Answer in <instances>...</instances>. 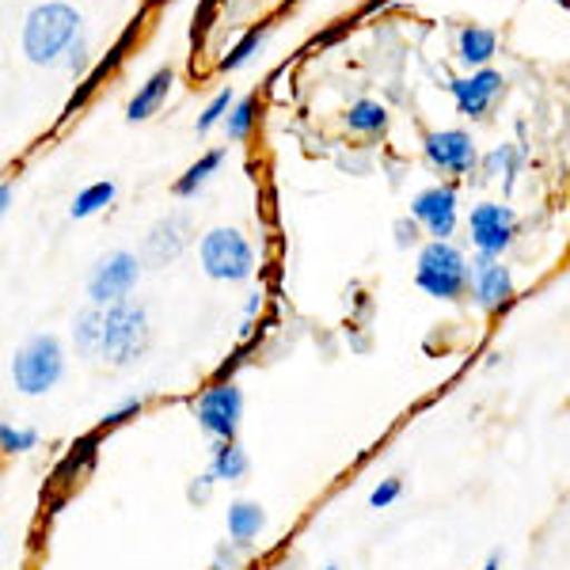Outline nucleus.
<instances>
[{"mask_svg": "<svg viewBox=\"0 0 570 570\" xmlns=\"http://www.w3.org/2000/svg\"><path fill=\"white\" fill-rule=\"evenodd\" d=\"M422 156L441 176H472V168L480 164V149H475L468 130H434L422 137Z\"/></svg>", "mask_w": 570, "mask_h": 570, "instance_id": "9", "label": "nucleus"}, {"mask_svg": "<svg viewBox=\"0 0 570 570\" xmlns=\"http://www.w3.org/2000/svg\"><path fill=\"white\" fill-rule=\"evenodd\" d=\"M499 53V35L491 31V27H475L468 23L461 35H456V58L464 61L468 69H487L491 66V58Z\"/></svg>", "mask_w": 570, "mask_h": 570, "instance_id": "15", "label": "nucleus"}, {"mask_svg": "<svg viewBox=\"0 0 570 570\" xmlns=\"http://www.w3.org/2000/svg\"><path fill=\"white\" fill-rule=\"evenodd\" d=\"M259 312H263V293H252V297H247V308H244V324H255Z\"/></svg>", "mask_w": 570, "mask_h": 570, "instance_id": "33", "label": "nucleus"}, {"mask_svg": "<svg viewBox=\"0 0 570 570\" xmlns=\"http://www.w3.org/2000/svg\"><path fill=\"white\" fill-rule=\"evenodd\" d=\"M141 411H145V400H141V395H126V400L118 403L115 411H107V415H104V422H99V434H104V430H115V426H126V422L137 419Z\"/></svg>", "mask_w": 570, "mask_h": 570, "instance_id": "27", "label": "nucleus"}, {"mask_svg": "<svg viewBox=\"0 0 570 570\" xmlns=\"http://www.w3.org/2000/svg\"><path fill=\"white\" fill-rule=\"evenodd\" d=\"M502 88H505V80H502V72H494V69H475V72H468V77L449 80L456 110H461L464 118H472V122L475 118H487V110L494 107Z\"/></svg>", "mask_w": 570, "mask_h": 570, "instance_id": "12", "label": "nucleus"}, {"mask_svg": "<svg viewBox=\"0 0 570 570\" xmlns=\"http://www.w3.org/2000/svg\"><path fill=\"white\" fill-rule=\"evenodd\" d=\"M468 271H472V297H475V308L487 312V316L502 312V308L513 301V271H510V266H505L502 259L475 252L472 259H468Z\"/></svg>", "mask_w": 570, "mask_h": 570, "instance_id": "11", "label": "nucleus"}, {"mask_svg": "<svg viewBox=\"0 0 570 570\" xmlns=\"http://www.w3.org/2000/svg\"><path fill=\"white\" fill-rule=\"evenodd\" d=\"M66 66L69 69H85L88 66V46H85V39L72 42V50L66 53Z\"/></svg>", "mask_w": 570, "mask_h": 570, "instance_id": "32", "label": "nucleus"}, {"mask_svg": "<svg viewBox=\"0 0 570 570\" xmlns=\"http://www.w3.org/2000/svg\"><path fill=\"white\" fill-rule=\"evenodd\" d=\"M400 494H403V480H400V475H389V480H381L370 491V505H373V510H384V505H392Z\"/></svg>", "mask_w": 570, "mask_h": 570, "instance_id": "28", "label": "nucleus"}, {"mask_svg": "<svg viewBox=\"0 0 570 570\" xmlns=\"http://www.w3.org/2000/svg\"><path fill=\"white\" fill-rule=\"evenodd\" d=\"M244 567V548L225 540L217 551H214V570H240Z\"/></svg>", "mask_w": 570, "mask_h": 570, "instance_id": "30", "label": "nucleus"}, {"mask_svg": "<svg viewBox=\"0 0 570 570\" xmlns=\"http://www.w3.org/2000/svg\"><path fill=\"white\" fill-rule=\"evenodd\" d=\"M104 320H107V308L91 305L77 312V320H72V346H77L80 357H96L104 354Z\"/></svg>", "mask_w": 570, "mask_h": 570, "instance_id": "17", "label": "nucleus"}, {"mask_svg": "<svg viewBox=\"0 0 570 570\" xmlns=\"http://www.w3.org/2000/svg\"><path fill=\"white\" fill-rule=\"evenodd\" d=\"M190 244V220L187 214H168L160 217L145 236V259L153 266H168L183 255V247Z\"/></svg>", "mask_w": 570, "mask_h": 570, "instance_id": "13", "label": "nucleus"}, {"mask_svg": "<svg viewBox=\"0 0 570 570\" xmlns=\"http://www.w3.org/2000/svg\"><path fill=\"white\" fill-rule=\"evenodd\" d=\"M118 195V187L110 179H99V183H91V187L80 190L77 198H72V206H69V214L77 217V220H85L91 214H99V209H107L110 202H115Z\"/></svg>", "mask_w": 570, "mask_h": 570, "instance_id": "21", "label": "nucleus"}, {"mask_svg": "<svg viewBox=\"0 0 570 570\" xmlns=\"http://www.w3.org/2000/svg\"><path fill=\"white\" fill-rule=\"evenodd\" d=\"M171 85H176V72L156 69L153 77L137 88V96L130 99V104H126V118H130V122H145V118H153L156 110L164 107V99H168Z\"/></svg>", "mask_w": 570, "mask_h": 570, "instance_id": "14", "label": "nucleus"}, {"mask_svg": "<svg viewBox=\"0 0 570 570\" xmlns=\"http://www.w3.org/2000/svg\"><path fill=\"white\" fill-rule=\"evenodd\" d=\"M468 233H472L475 252L502 259V255L510 252L513 236H518V217H513V209L502 206V202H480V206H472V214H468Z\"/></svg>", "mask_w": 570, "mask_h": 570, "instance_id": "8", "label": "nucleus"}, {"mask_svg": "<svg viewBox=\"0 0 570 570\" xmlns=\"http://www.w3.org/2000/svg\"><path fill=\"white\" fill-rule=\"evenodd\" d=\"M214 483H220L214 472L195 475V480H190V487H187V502H190V505H206V502H209V494H214Z\"/></svg>", "mask_w": 570, "mask_h": 570, "instance_id": "29", "label": "nucleus"}, {"mask_svg": "<svg viewBox=\"0 0 570 570\" xmlns=\"http://www.w3.org/2000/svg\"><path fill=\"white\" fill-rule=\"evenodd\" d=\"M220 164H225V149H209V153H202L195 164H190L187 171H183V176L176 179V195L179 198H190V195H198L202 187H206L209 183V176H214V171L220 168Z\"/></svg>", "mask_w": 570, "mask_h": 570, "instance_id": "20", "label": "nucleus"}, {"mask_svg": "<svg viewBox=\"0 0 570 570\" xmlns=\"http://www.w3.org/2000/svg\"><path fill=\"white\" fill-rule=\"evenodd\" d=\"M225 521H228V540L247 548L266 529V510L259 502H252V499H236L233 505H228Z\"/></svg>", "mask_w": 570, "mask_h": 570, "instance_id": "16", "label": "nucleus"}, {"mask_svg": "<svg viewBox=\"0 0 570 570\" xmlns=\"http://www.w3.org/2000/svg\"><path fill=\"white\" fill-rule=\"evenodd\" d=\"M324 570H338V567H335V563H327V567H324Z\"/></svg>", "mask_w": 570, "mask_h": 570, "instance_id": "36", "label": "nucleus"}, {"mask_svg": "<svg viewBox=\"0 0 570 570\" xmlns=\"http://www.w3.org/2000/svg\"><path fill=\"white\" fill-rule=\"evenodd\" d=\"M35 445H39V434H35V430H20V426H12V422L0 426V449H4L8 456L31 453Z\"/></svg>", "mask_w": 570, "mask_h": 570, "instance_id": "26", "label": "nucleus"}, {"mask_svg": "<svg viewBox=\"0 0 570 570\" xmlns=\"http://www.w3.org/2000/svg\"><path fill=\"white\" fill-rule=\"evenodd\" d=\"M266 35H271V27H266V23H255V27H252V31H247V35H244V39H240V42H236V46H233V50H228V53H225V58H220V69H225V72H236V69H244V66H247V61H252V58H255V53H259V50H263Z\"/></svg>", "mask_w": 570, "mask_h": 570, "instance_id": "22", "label": "nucleus"}, {"mask_svg": "<svg viewBox=\"0 0 570 570\" xmlns=\"http://www.w3.org/2000/svg\"><path fill=\"white\" fill-rule=\"evenodd\" d=\"M149 4H164V0H149Z\"/></svg>", "mask_w": 570, "mask_h": 570, "instance_id": "37", "label": "nucleus"}, {"mask_svg": "<svg viewBox=\"0 0 570 570\" xmlns=\"http://www.w3.org/2000/svg\"><path fill=\"white\" fill-rule=\"evenodd\" d=\"M415 285L434 301H464V293L472 289L468 255L453 240L422 244L415 263Z\"/></svg>", "mask_w": 570, "mask_h": 570, "instance_id": "2", "label": "nucleus"}, {"mask_svg": "<svg viewBox=\"0 0 570 570\" xmlns=\"http://www.w3.org/2000/svg\"><path fill=\"white\" fill-rule=\"evenodd\" d=\"M419 220L415 217H400L395 220V247H411V244H419Z\"/></svg>", "mask_w": 570, "mask_h": 570, "instance_id": "31", "label": "nucleus"}, {"mask_svg": "<svg viewBox=\"0 0 570 570\" xmlns=\"http://www.w3.org/2000/svg\"><path fill=\"white\" fill-rule=\"evenodd\" d=\"M149 346V312L137 301H118V305L107 308L104 320V362L107 365H130L145 354Z\"/></svg>", "mask_w": 570, "mask_h": 570, "instance_id": "4", "label": "nucleus"}, {"mask_svg": "<svg viewBox=\"0 0 570 570\" xmlns=\"http://www.w3.org/2000/svg\"><path fill=\"white\" fill-rule=\"evenodd\" d=\"M66 373V351L58 335H35L12 357V384L23 395H46Z\"/></svg>", "mask_w": 570, "mask_h": 570, "instance_id": "3", "label": "nucleus"}, {"mask_svg": "<svg viewBox=\"0 0 570 570\" xmlns=\"http://www.w3.org/2000/svg\"><path fill=\"white\" fill-rule=\"evenodd\" d=\"M346 130L351 134H362V137H376L389 130V107L376 104V99H357L346 110Z\"/></svg>", "mask_w": 570, "mask_h": 570, "instance_id": "19", "label": "nucleus"}, {"mask_svg": "<svg viewBox=\"0 0 570 570\" xmlns=\"http://www.w3.org/2000/svg\"><path fill=\"white\" fill-rule=\"evenodd\" d=\"M198 259L214 282H247L255 274V252L236 228H214L202 236Z\"/></svg>", "mask_w": 570, "mask_h": 570, "instance_id": "5", "label": "nucleus"}, {"mask_svg": "<svg viewBox=\"0 0 570 570\" xmlns=\"http://www.w3.org/2000/svg\"><path fill=\"white\" fill-rule=\"evenodd\" d=\"M247 468H252V461H247V449L240 441H217L214 456H209V472H214L220 483H240L247 475Z\"/></svg>", "mask_w": 570, "mask_h": 570, "instance_id": "18", "label": "nucleus"}, {"mask_svg": "<svg viewBox=\"0 0 570 570\" xmlns=\"http://www.w3.org/2000/svg\"><path fill=\"white\" fill-rule=\"evenodd\" d=\"M12 195H16L12 179H4V183H0V214H8V209H12Z\"/></svg>", "mask_w": 570, "mask_h": 570, "instance_id": "34", "label": "nucleus"}, {"mask_svg": "<svg viewBox=\"0 0 570 570\" xmlns=\"http://www.w3.org/2000/svg\"><path fill=\"white\" fill-rule=\"evenodd\" d=\"M137 278H141V259H137L134 252H107L104 259L91 266L88 301L99 308H110V305H118V301H130Z\"/></svg>", "mask_w": 570, "mask_h": 570, "instance_id": "7", "label": "nucleus"}, {"mask_svg": "<svg viewBox=\"0 0 570 570\" xmlns=\"http://www.w3.org/2000/svg\"><path fill=\"white\" fill-rule=\"evenodd\" d=\"M80 39V12L66 0L35 4L23 20V53L31 66H58Z\"/></svg>", "mask_w": 570, "mask_h": 570, "instance_id": "1", "label": "nucleus"}, {"mask_svg": "<svg viewBox=\"0 0 570 570\" xmlns=\"http://www.w3.org/2000/svg\"><path fill=\"white\" fill-rule=\"evenodd\" d=\"M233 104H236L233 88H220L217 96L209 99V107L198 115L195 130H198V134H209V130H214V126H220V122H225V118H228V110H233Z\"/></svg>", "mask_w": 570, "mask_h": 570, "instance_id": "25", "label": "nucleus"}, {"mask_svg": "<svg viewBox=\"0 0 570 570\" xmlns=\"http://www.w3.org/2000/svg\"><path fill=\"white\" fill-rule=\"evenodd\" d=\"M480 570H502V551H491V556H487V563Z\"/></svg>", "mask_w": 570, "mask_h": 570, "instance_id": "35", "label": "nucleus"}, {"mask_svg": "<svg viewBox=\"0 0 570 570\" xmlns=\"http://www.w3.org/2000/svg\"><path fill=\"white\" fill-rule=\"evenodd\" d=\"M255 96H240L233 104V110H228V118H225V134H228V141H247L252 137V126H255Z\"/></svg>", "mask_w": 570, "mask_h": 570, "instance_id": "23", "label": "nucleus"}, {"mask_svg": "<svg viewBox=\"0 0 570 570\" xmlns=\"http://www.w3.org/2000/svg\"><path fill=\"white\" fill-rule=\"evenodd\" d=\"M518 168H521V153L513 149V145H499L494 153L483 156V176L487 179H499V176L513 179L518 176Z\"/></svg>", "mask_w": 570, "mask_h": 570, "instance_id": "24", "label": "nucleus"}, {"mask_svg": "<svg viewBox=\"0 0 570 570\" xmlns=\"http://www.w3.org/2000/svg\"><path fill=\"white\" fill-rule=\"evenodd\" d=\"M411 217L426 228L430 240H449L456 233V220H461V195L449 183H438V187H426L411 198Z\"/></svg>", "mask_w": 570, "mask_h": 570, "instance_id": "10", "label": "nucleus"}, {"mask_svg": "<svg viewBox=\"0 0 570 570\" xmlns=\"http://www.w3.org/2000/svg\"><path fill=\"white\" fill-rule=\"evenodd\" d=\"M195 419L214 441H236L244 419V392L236 381H214L195 400Z\"/></svg>", "mask_w": 570, "mask_h": 570, "instance_id": "6", "label": "nucleus"}]
</instances>
